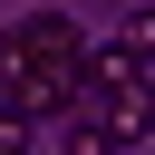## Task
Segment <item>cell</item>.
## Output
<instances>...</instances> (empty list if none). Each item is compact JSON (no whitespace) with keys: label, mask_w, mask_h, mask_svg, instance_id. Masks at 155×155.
Instances as JSON below:
<instances>
[{"label":"cell","mask_w":155,"mask_h":155,"mask_svg":"<svg viewBox=\"0 0 155 155\" xmlns=\"http://www.w3.org/2000/svg\"><path fill=\"white\" fill-rule=\"evenodd\" d=\"M0 68H87V48H78V19H68V10H39V19H19V29L0 39Z\"/></svg>","instance_id":"cell-1"},{"label":"cell","mask_w":155,"mask_h":155,"mask_svg":"<svg viewBox=\"0 0 155 155\" xmlns=\"http://www.w3.org/2000/svg\"><path fill=\"white\" fill-rule=\"evenodd\" d=\"M126 78H145V58H136L126 39H107V48H87V87H126Z\"/></svg>","instance_id":"cell-2"},{"label":"cell","mask_w":155,"mask_h":155,"mask_svg":"<svg viewBox=\"0 0 155 155\" xmlns=\"http://www.w3.org/2000/svg\"><path fill=\"white\" fill-rule=\"evenodd\" d=\"M68 155H116V136H107V116H68Z\"/></svg>","instance_id":"cell-3"},{"label":"cell","mask_w":155,"mask_h":155,"mask_svg":"<svg viewBox=\"0 0 155 155\" xmlns=\"http://www.w3.org/2000/svg\"><path fill=\"white\" fill-rule=\"evenodd\" d=\"M126 48H136V58H155V0H145V10L126 19Z\"/></svg>","instance_id":"cell-4"},{"label":"cell","mask_w":155,"mask_h":155,"mask_svg":"<svg viewBox=\"0 0 155 155\" xmlns=\"http://www.w3.org/2000/svg\"><path fill=\"white\" fill-rule=\"evenodd\" d=\"M0 155H29V126L19 116H0Z\"/></svg>","instance_id":"cell-5"},{"label":"cell","mask_w":155,"mask_h":155,"mask_svg":"<svg viewBox=\"0 0 155 155\" xmlns=\"http://www.w3.org/2000/svg\"><path fill=\"white\" fill-rule=\"evenodd\" d=\"M136 155H155V136H145V145H136Z\"/></svg>","instance_id":"cell-6"},{"label":"cell","mask_w":155,"mask_h":155,"mask_svg":"<svg viewBox=\"0 0 155 155\" xmlns=\"http://www.w3.org/2000/svg\"><path fill=\"white\" fill-rule=\"evenodd\" d=\"M0 78H10V68H0Z\"/></svg>","instance_id":"cell-7"}]
</instances>
